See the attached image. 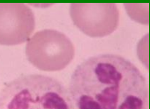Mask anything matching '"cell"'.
Returning <instances> with one entry per match:
<instances>
[{
	"mask_svg": "<svg viewBox=\"0 0 150 109\" xmlns=\"http://www.w3.org/2000/svg\"><path fill=\"white\" fill-rule=\"evenodd\" d=\"M76 109H149L142 71L118 54H99L76 67L68 87Z\"/></svg>",
	"mask_w": 150,
	"mask_h": 109,
	"instance_id": "obj_1",
	"label": "cell"
},
{
	"mask_svg": "<svg viewBox=\"0 0 150 109\" xmlns=\"http://www.w3.org/2000/svg\"><path fill=\"white\" fill-rule=\"evenodd\" d=\"M0 109H76L69 90L55 78L21 75L0 92Z\"/></svg>",
	"mask_w": 150,
	"mask_h": 109,
	"instance_id": "obj_2",
	"label": "cell"
},
{
	"mask_svg": "<svg viewBox=\"0 0 150 109\" xmlns=\"http://www.w3.org/2000/svg\"><path fill=\"white\" fill-rule=\"evenodd\" d=\"M26 54L32 66L42 71L64 69L74 57L71 40L61 32L45 29L36 32L28 40Z\"/></svg>",
	"mask_w": 150,
	"mask_h": 109,
	"instance_id": "obj_3",
	"label": "cell"
},
{
	"mask_svg": "<svg viewBox=\"0 0 150 109\" xmlns=\"http://www.w3.org/2000/svg\"><path fill=\"white\" fill-rule=\"evenodd\" d=\"M70 16L76 27L91 37H104L117 29L120 12L115 4H71Z\"/></svg>",
	"mask_w": 150,
	"mask_h": 109,
	"instance_id": "obj_4",
	"label": "cell"
},
{
	"mask_svg": "<svg viewBox=\"0 0 150 109\" xmlns=\"http://www.w3.org/2000/svg\"><path fill=\"white\" fill-rule=\"evenodd\" d=\"M35 17L23 4H0V45L13 46L26 42L35 30Z\"/></svg>",
	"mask_w": 150,
	"mask_h": 109,
	"instance_id": "obj_5",
	"label": "cell"
},
{
	"mask_svg": "<svg viewBox=\"0 0 150 109\" xmlns=\"http://www.w3.org/2000/svg\"><path fill=\"white\" fill-rule=\"evenodd\" d=\"M130 18L142 24L149 23V4H124Z\"/></svg>",
	"mask_w": 150,
	"mask_h": 109,
	"instance_id": "obj_6",
	"label": "cell"
}]
</instances>
